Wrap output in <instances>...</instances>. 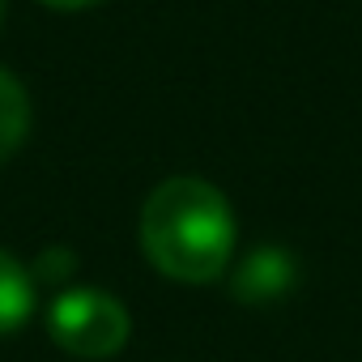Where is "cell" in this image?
Returning <instances> with one entry per match:
<instances>
[{"instance_id": "cell-1", "label": "cell", "mask_w": 362, "mask_h": 362, "mask_svg": "<svg viewBox=\"0 0 362 362\" xmlns=\"http://www.w3.org/2000/svg\"><path fill=\"white\" fill-rule=\"evenodd\" d=\"M141 247L145 260L175 281H218L235 256V209L209 179H162L141 209Z\"/></svg>"}, {"instance_id": "cell-2", "label": "cell", "mask_w": 362, "mask_h": 362, "mask_svg": "<svg viewBox=\"0 0 362 362\" xmlns=\"http://www.w3.org/2000/svg\"><path fill=\"white\" fill-rule=\"evenodd\" d=\"M47 332L73 358H111L128 341V307L107 290L73 286L47 307Z\"/></svg>"}, {"instance_id": "cell-3", "label": "cell", "mask_w": 362, "mask_h": 362, "mask_svg": "<svg viewBox=\"0 0 362 362\" xmlns=\"http://www.w3.org/2000/svg\"><path fill=\"white\" fill-rule=\"evenodd\" d=\"M298 269L290 260V252L281 247H256L247 252V260L230 273V294L239 303H273L294 286Z\"/></svg>"}, {"instance_id": "cell-4", "label": "cell", "mask_w": 362, "mask_h": 362, "mask_svg": "<svg viewBox=\"0 0 362 362\" xmlns=\"http://www.w3.org/2000/svg\"><path fill=\"white\" fill-rule=\"evenodd\" d=\"M35 311V273L0 247V337L18 332Z\"/></svg>"}, {"instance_id": "cell-5", "label": "cell", "mask_w": 362, "mask_h": 362, "mask_svg": "<svg viewBox=\"0 0 362 362\" xmlns=\"http://www.w3.org/2000/svg\"><path fill=\"white\" fill-rule=\"evenodd\" d=\"M26 132H30V98H26V86L9 69H0V162H9L22 149Z\"/></svg>"}, {"instance_id": "cell-6", "label": "cell", "mask_w": 362, "mask_h": 362, "mask_svg": "<svg viewBox=\"0 0 362 362\" xmlns=\"http://www.w3.org/2000/svg\"><path fill=\"white\" fill-rule=\"evenodd\" d=\"M47 9H64V13H73V9H90V5H98V0H43Z\"/></svg>"}, {"instance_id": "cell-7", "label": "cell", "mask_w": 362, "mask_h": 362, "mask_svg": "<svg viewBox=\"0 0 362 362\" xmlns=\"http://www.w3.org/2000/svg\"><path fill=\"white\" fill-rule=\"evenodd\" d=\"M5 13H9V0H0V30H5Z\"/></svg>"}]
</instances>
